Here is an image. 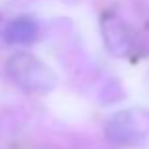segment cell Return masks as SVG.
I'll list each match as a JSON object with an SVG mask.
<instances>
[{
    "instance_id": "7a4b0ae2",
    "label": "cell",
    "mask_w": 149,
    "mask_h": 149,
    "mask_svg": "<svg viewBox=\"0 0 149 149\" xmlns=\"http://www.w3.org/2000/svg\"><path fill=\"white\" fill-rule=\"evenodd\" d=\"M104 134L111 143L121 147L149 146V109L127 108L113 113L106 121Z\"/></svg>"
},
{
    "instance_id": "3957f363",
    "label": "cell",
    "mask_w": 149,
    "mask_h": 149,
    "mask_svg": "<svg viewBox=\"0 0 149 149\" xmlns=\"http://www.w3.org/2000/svg\"><path fill=\"white\" fill-rule=\"evenodd\" d=\"M102 30H104V42L108 49L117 57L127 55L132 47V38L128 32L127 25L121 19L113 17V15H104V23H102Z\"/></svg>"
},
{
    "instance_id": "6da1fadb",
    "label": "cell",
    "mask_w": 149,
    "mask_h": 149,
    "mask_svg": "<svg viewBox=\"0 0 149 149\" xmlns=\"http://www.w3.org/2000/svg\"><path fill=\"white\" fill-rule=\"evenodd\" d=\"M6 72L10 79L25 93L44 95L53 91L58 83L55 70L49 64H45L40 57L26 51H19L8 58Z\"/></svg>"
},
{
    "instance_id": "277c9868",
    "label": "cell",
    "mask_w": 149,
    "mask_h": 149,
    "mask_svg": "<svg viewBox=\"0 0 149 149\" xmlns=\"http://www.w3.org/2000/svg\"><path fill=\"white\" fill-rule=\"evenodd\" d=\"M38 34H40L38 23L26 15H21L6 25L2 38L8 45H30L38 40Z\"/></svg>"
}]
</instances>
